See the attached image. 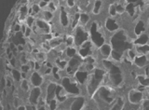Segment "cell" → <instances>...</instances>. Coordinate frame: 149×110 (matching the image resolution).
<instances>
[{
  "instance_id": "obj_1",
  "label": "cell",
  "mask_w": 149,
  "mask_h": 110,
  "mask_svg": "<svg viewBox=\"0 0 149 110\" xmlns=\"http://www.w3.org/2000/svg\"><path fill=\"white\" fill-rule=\"evenodd\" d=\"M74 38V42H76V47L78 49L79 47L86 43L87 41L91 40V36H90V31L88 30L87 27H84L82 25H77L76 28H74L72 33H71Z\"/></svg>"
},
{
  "instance_id": "obj_2",
  "label": "cell",
  "mask_w": 149,
  "mask_h": 110,
  "mask_svg": "<svg viewBox=\"0 0 149 110\" xmlns=\"http://www.w3.org/2000/svg\"><path fill=\"white\" fill-rule=\"evenodd\" d=\"M128 102L132 107H137L142 104L143 99L146 98V93L143 91H140L137 89H130L128 91Z\"/></svg>"
},
{
  "instance_id": "obj_3",
  "label": "cell",
  "mask_w": 149,
  "mask_h": 110,
  "mask_svg": "<svg viewBox=\"0 0 149 110\" xmlns=\"http://www.w3.org/2000/svg\"><path fill=\"white\" fill-rule=\"evenodd\" d=\"M83 65V59L79 56L77 54V56H74L73 58H71L70 60L68 61V65L66 68V72H67V75L69 76H74V73H76L80 66Z\"/></svg>"
},
{
  "instance_id": "obj_4",
  "label": "cell",
  "mask_w": 149,
  "mask_h": 110,
  "mask_svg": "<svg viewBox=\"0 0 149 110\" xmlns=\"http://www.w3.org/2000/svg\"><path fill=\"white\" fill-rule=\"evenodd\" d=\"M42 95H43V91H42L41 87H35V88H32L30 93H28V98H27L28 104L35 105V107H37L39 101L42 98Z\"/></svg>"
},
{
  "instance_id": "obj_5",
  "label": "cell",
  "mask_w": 149,
  "mask_h": 110,
  "mask_svg": "<svg viewBox=\"0 0 149 110\" xmlns=\"http://www.w3.org/2000/svg\"><path fill=\"white\" fill-rule=\"evenodd\" d=\"M104 27L108 33L112 35H114L115 33H116V32L121 29L118 20L116 18H110V17H107L104 20Z\"/></svg>"
},
{
  "instance_id": "obj_6",
  "label": "cell",
  "mask_w": 149,
  "mask_h": 110,
  "mask_svg": "<svg viewBox=\"0 0 149 110\" xmlns=\"http://www.w3.org/2000/svg\"><path fill=\"white\" fill-rule=\"evenodd\" d=\"M28 80H29L33 88H35V87H42L46 81L45 77L42 75L41 73L37 71L32 72V74L30 75V77Z\"/></svg>"
},
{
  "instance_id": "obj_7",
  "label": "cell",
  "mask_w": 149,
  "mask_h": 110,
  "mask_svg": "<svg viewBox=\"0 0 149 110\" xmlns=\"http://www.w3.org/2000/svg\"><path fill=\"white\" fill-rule=\"evenodd\" d=\"M132 65L138 68V69H143L149 65V56L146 55H137V57L134 59Z\"/></svg>"
},
{
  "instance_id": "obj_8",
  "label": "cell",
  "mask_w": 149,
  "mask_h": 110,
  "mask_svg": "<svg viewBox=\"0 0 149 110\" xmlns=\"http://www.w3.org/2000/svg\"><path fill=\"white\" fill-rule=\"evenodd\" d=\"M55 13L53 12H51L48 10H42L41 13L39 15H37L36 18V19H42V20H44L46 21L47 22H52L53 20H54V18H55Z\"/></svg>"
},
{
  "instance_id": "obj_9",
  "label": "cell",
  "mask_w": 149,
  "mask_h": 110,
  "mask_svg": "<svg viewBox=\"0 0 149 110\" xmlns=\"http://www.w3.org/2000/svg\"><path fill=\"white\" fill-rule=\"evenodd\" d=\"M64 36H54L53 38L49 41V44L51 47V49H57L62 44H63L64 43Z\"/></svg>"
},
{
  "instance_id": "obj_10",
  "label": "cell",
  "mask_w": 149,
  "mask_h": 110,
  "mask_svg": "<svg viewBox=\"0 0 149 110\" xmlns=\"http://www.w3.org/2000/svg\"><path fill=\"white\" fill-rule=\"evenodd\" d=\"M91 21V14L88 12H81L79 14V25L87 27Z\"/></svg>"
},
{
  "instance_id": "obj_11",
  "label": "cell",
  "mask_w": 149,
  "mask_h": 110,
  "mask_svg": "<svg viewBox=\"0 0 149 110\" xmlns=\"http://www.w3.org/2000/svg\"><path fill=\"white\" fill-rule=\"evenodd\" d=\"M146 44H149V36L147 33L137 36L133 41V46H142Z\"/></svg>"
},
{
  "instance_id": "obj_12",
  "label": "cell",
  "mask_w": 149,
  "mask_h": 110,
  "mask_svg": "<svg viewBox=\"0 0 149 110\" xmlns=\"http://www.w3.org/2000/svg\"><path fill=\"white\" fill-rule=\"evenodd\" d=\"M138 55H146L149 56V44L142 45V46H133Z\"/></svg>"
},
{
  "instance_id": "obj_13",
  "label": "cell",
  "mask_w": 149,
  "mask_h": 110,
  "mask_svg": "<svg viewBox=\"0 0 149 110\" xmlns=\"http://www.w3.org/2000/svg\"><path fill=\"white\" fill-rule=\"evenodd\" d=\"M102 1H94L92 7V11H91V16H98L101 14V11L102 10Z\"/></svg>"
},
{
  "instance_id": "obj_14",
  "label": "cell",
  "mask_w": 149,
  "mask_h": 110,
  "mask_svg": "<svg viewBox=\"0 0 149 110\" xmlns=\"http://www.w3.org/2000/svg\"><path fill=\"white\" fill-rule=\"evenodd\" d=\"M64 43L67 47H76L74 38L72 34H66L64 36Z\"/></svg>"
},
{
  "instance_id": "obj_15",
  "label": "cell",
  "mask_w": 149,
  "mask_h": 110,
  "mask_svg": "<svg viewBox=\"0 0 149 110\" xmlns=\"http://www.w3.org/2000/svg\"><path fill=\"white\" fill-rule=\"evenodd\" d=\"M108 15L110 18H116L118 16V12H116V3L115 2H111L108 6Z\"/></svg>"
},
{
  "instance_id": "obj_16",
  "label": "cell",
  "mask_w": 149,
  "mask_h": 110,
  "mask_svg": "<svg viewBox=\"0 0 149 110\" xmlns=\"http://www.w3.org/2000/svg\"><path fill=\"white\" fill-rule=\"evenodd\" d=\"M36 18L33 15H29L27 16L26 20H25V24L28 28H33L36 24Z\"/></svg>"
},
{
  "instance_id": "obj_17",
  "label": "cell",
  "mask_w": 149,
  "mask_h": 110,
  "mask_svg": "<svg viewBox=\"0 0 149 110\" xmlns=\"http://www.w3.org/2000/svg\"><path fill=\"white\" fill-rule=\"evenodd\" d=\"M77 1H73V0H67L65 1V8H68V10H73L77 7Z\"/></svg>"
},
{
  "instance_id": "obj_18",
  "label": "cell",
  "mask_w": 149,
  "mask_h": 110,
  "mask_svg": "<svg viewBox=\"0 0 149 110\" xmlns=\"http://www.w3.org/2000/svg\"><path fill=\"white\" fill-rule=\"evenodd\" d=\"M38 5L41 8L42 10H45L48 8L49 6V1H38Z\"/></svg>"
},
{
  "instance_id": "obj_19",
  "label": "cell",
  "mask_w": 149,
  "mask_h": 110,
  "mask_svg": "<svg viewBox=\"0 0 149 110\" xmlns=\"http://www.w3.org/2000/svg\"><path fill=\"white\" fill-rule=\"evenodd\" d=\"M129 110H137V108H136V107H132V108H130Z\"/></svg>"
},
{
  "instance_id": "obj_20",
  "label": "cell",
  "mask_w": 149,
  "mask_h": 110,
  "mask_svg": "<svg viewBox=\"0 0 149 110\" xmlns=\"http://www.w3.org/2000/svg\"><path fill=\"white\" fill-rule=\"evenodd\" d=\"M148 28H149V19H148Z\"/></svg>"
}]
</instances>
